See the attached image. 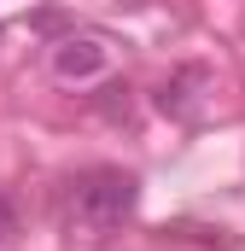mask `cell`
Returning a JSON list of instances; mask_svg holds the SVG:
<instances>
[{
	"label": "cell",
	"mask_w": 245,
	"mask_h": 251,
	"mask_svg": "<svg viewBox=\"0 0 245 251\" xmlns=\"http://www.w3.org/2000/svg\"><path fill=\"white\" fill-rule=\"evenodd\" d=\"M134 204H140V181L128 170H88L64 193V222L76 234H111L134 216Z\"/></svg>",
	"instance_id": "1"
},
{
	"label": "cell",
	"mask_w": 245,
	"mask_h": 251,
	"mask_svg": "<svg viewBox=\"0 0 245 251\" xmlns=\"http://www.w3.org/2000/svg\"><path fill=\"white\" fill-rule=\"evenodd\" d=\"M53 70H59L64 82H88V76L105 70V47H99L94 35H70V41L53 47Z\"/></svg>",
	"instance_id": "2"
},
{
	"label": "cell",
	"mask_w": 245,
	"mask_h": 251,
	"mask_svg": "<svg viewBox=\"0 0 245 251\" xmlns=\"http://www.w3.org/2000/svg\"><path fill=\"white\" fill-rule=\"evenodd\" d=\"M198 88H210V76L193 64V70H181V76H170V82H164L158 105H164V111H175V117H193V111H198Z\"/></svg>",
	"instance_id": "3"
},
{
	"label": "cell",
	"mask_w": 245,
	"mask_h": 251,
	"mask_svg": "<svg viewBox=\"0 0 245 251\" xmlns=\"http://www.w3.org/2000/svg\"><path fill=\"white\" fill-rule=\"evenodd\" d=\"M12 234H18V204L0 193V240H12Z\"/></svg>",
	"instance_id": "4"
}]
</instances>
